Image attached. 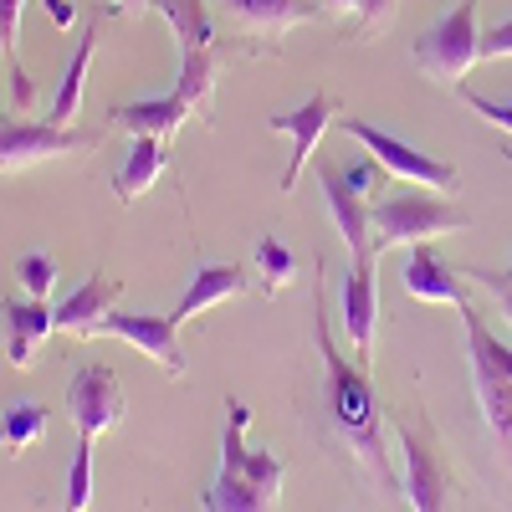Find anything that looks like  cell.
Wrapping results in <instances>:
<instances>
[{"label": "cell", "instance_id": "cell-10", "mask_svg": "<svg viewBox=\"0 0 512 512\" xmlns=\"http://www.w3.org/2000/svg\"><path fill=\"white\" fill-rule=\"evenodd\" d=\"M333 113H338V98H333V93H313L297 113H272V118H267L272 134H287V139H292V159H287V169H282V195L297 190V180H303V169H308V159H313V149H318V139L328 134Z\"/></svg>", "mask_w": 512, "mask_h": 512}, {"label": "cell", "instance_id": "cell-18", "mask_svg": "<svg viewBox=\"0 0 512 512\" xmlns=\"http://www.w3.org/2000/svg\"><path fill=\"white\" fill-rule=\"evenodd\" d=\"M251 282H246V272L241 267H226V262H210V267H200L195 277H190V287H185V297L175 303V323H190V318H200L205 308H216V303H231V297H241Z\"/></svg>", "mask_w": 512, "mask_h": 512}, {"label": "cell", "instance_id": "cell-5", "mask_svg": "<svg viewBox=\"0 0 512 512\" xmlns=\"http://www.w3.org/2000/svg\"><path fill=\"white\" fill-rule=\"evenodd\" d=\"M477 47H482V31H477V0H461V6H451L441 21H431L420 31L415 41V67L425 77L446 82V88H456V82L477 67Z\"/></svg>", "mask_w": 512, "mask_h": 512}, {"label": "cell", "instance_id": "cell-28", "mask_svg": "<svg viewBox=\"0 0 512 512\" xmlns=\"http://www.w3.org/2000/svg\"><path fill=\"white\" fill-rule=\"evenodd\" d=\"M256 272H262L267 292H282V287H292V277H297V256H292L277 236H262V241H256Z\"/></svg>", "mask_w": 512, "mask_h": 512}, {"label": "cell", "instance_id": "cell-16", "mask_svg": "<svg viewBox=\"0 0 512 512\" xmlns=\"http://www.w3.org/2000/svg\"><path fill=\"white\" fill-rule=\"evenodd\" d=\"M118 292H123V282H118V277L93 272L77 292H67L62 303H57V328H67V333H77V338H93V333H98V323L113 313Z\"/></svg>", "mask_w": 512, "mask_h": 512}, {"label": "cell", "instance_id": "cell-8", "mask_svg": "<svg viewBox=\"0 0 512 512\" xmlns=\"http://www.w3.org/2000/svg\"><path fill=\"white\" fill-rule=\"evenodd\" d=\"M67 410H72V420H77V436H103V431H113V425L123 420V384H118V374L108 369V364H82L77 374H72V384H67Z\"/></svg>", "mask_w": 512, "mask_h": 512}, {"label": "cell", "instance_id": "cell-19", "mask_svg": "<svg viewBox=\"0 0 512 512\" xmlns=\"http://www.w3.org/2000/svg\"><path fill=\"white\" fill-rule=\"evenodd\" d=\"M190 113H195V108H190L180 93H169V98H144V103L113 108V123L128 128V134H154V139H164V144H175V134L185 128Z\"/></svg>", "mask_w": 512, "mask_h": 512}, {"label": "cell", "instance_id": "cell-36", "mask_svg": "<svg viewBox=\"0 0 512 512\" xmlns=\"http://www.w3.org/2000/svg\"><path fill=\"white\" fill-rule=\"evenodd\" d=\"M497 277H502V282H512V267H507V272H497Z\"/></svg>", "mask_w": 512, "mask_h": 512}, {"label": "cell", "instance_id": "cell-6", "mask_svg": "<svg viewBox=\"0 0 512 512\" xmlns=\"http://www.w3.org/2000/svg\"><path fill=\"white\" fill-rule=\"evenodd\" d=\"M344 134L359 139L374 164L384 169V175H395L400 185H425V190H456V169L446 159H431V154H420L415 144L395 139V134H384V128L364 123V118H344Z\"/></svg>", "mask_w": 512, "mask_h": 512}, {"label": "cell", "instance_id": "cell-7", "mask_svg": "<svg viewBox=\"0 0 512 512\" xmlns=\"http://www.w3.org/2000/svg\"><path fill=\"white\" fill-rule=\"evenodd\" d=\"M98 149V134H82V128H57V123H0V175L41 159H62V154H82Z\"/></svg>", "mask_w": 512, "mask_h": 512}, {"label": "cell", "instance_id": "cell-22", "mask_svg": "<svg viewBox=\"0 0 512 512\" xmlns=\"http://www.w3.org/2000/svg\"><path fill=\"white\" fill-rule=\"evenodd\" d=\"M47 425H52V415L41 410L36 400H16L6 415H0V451H6V456H26L31 446L47 441Z\"/></svg>", "mask_w": 512, "mask_h": 512}, {"label": "cell", "instance_id": "cell-14", "mask_svg": "<svg viewBox=\"0 0 512 512\" xmlns=\"http://www.w3.org/2000/svg\"><path fill=\"white\" fill-rule=\"evenodd\" d=\"M216 6L251 36H287L292 26H303V21H318L323 11V0H216Z\"/></svg>", "mask_w": 512, "mask_h": 512}, {"label": "cell", "instance_id": "cell-9", "mask_svg": "<svg viewBox=\"0 0 512 512\" xmlns=\"http://www.w3.org/2000/svg\"><path fill=\"white\" fill-rule=\"evenodd\" d=\"M98 333H113L123 344H134L144 359H154L169 379H185V349H180V323L175 318H154V313H108Z\"/></svg>", "mask_w": 512, "mask_h": 512}, {"label": "cell", "instance_id": "cell-33", "mask_svg": "<svg viewBox=\"0 0 512 512\" xmlns=\"http://www.w3.org/2000/svg\"><path fill=\"white\" fill-rule=\"evenodd\" d=\"M344 180H349V185H354V190H359V195L369 200V195H374V180H379V175H374L369 164H354V169H344Z\"/></svg>", "mask_w": 512, "mask_h": 512}, {"label": "cell", "instance_id": "cell-35", "mask_svg": "<svg viewBox=\"0 0 512 512\" xmlns=\"http://www.w3.org/2000/svg\"><path fill=\"white\" fill-rule=\"evenodd\" d=\"M113 6H123V11H149L154 0H113Z\"/></svg>", "mask_w": 512, "mask_h": 512}, {"label": "cell", "instance_id": "cell-4", "mask_svg": "<svg viewBox=\"0 0 512 512\" xmlns=\"http://www.w3.org/2000/svg\"><path fill=\"white\" fill-rule=\"evenodd\" d=\"M369 221H374V246H420L431 236H446V231H466L472 216L451 200H436L425 195V185H400L390 195H379L369 205Z\"/></svg>", "mask_w": 512, "mask_h": 512}, {"label": "cell", "instance_id": "cell-21", "mask_svg": "<svg viewBox=\"0 0 512 512\" xmlns=\"http://www.w3.org/2000/svg\"><path fill=\"white\" fill-rule=\"evenodd\" d=\"M93 52H98V21L82 31V41H77V52H72V62H67V72H62V82H57V98H52V113H47V123H57V128H72V118L82 113V88H88V67H93Z\"/></svg>", "mask_w": 512, "mask_h": 512}, {"label": "cell", "instance_id": "cell-31", "mask_svg": "<svg viewBox=\"0 0 512 512\" xmlns=\"http://www.w3.org/2000/svg\"><path fill=\"white\" fill-rule=\"evenodd\" d=\"M466 98V108L472 113H482L487 123H497V128H507L512 134V103H497V98H482V93H461Z\"/></svg>", "mask_w": 512, "mask_h": 512}, {"label": "cell", "instance_id": "cell-37", "mask_svg": "<svg viewBox=\"0 0 512 512\" xmlns=\"http://www.w3.org/2000/svg\"><path fill=\"white\" fill-rule=\"evenodd\" d=\"M502 154H507V164H512V149H502Z\"/></svg>", "mask_w": 512, "mask_h": 512}, {"label": "cell", "instance_id": "cell-20", "mask_svg": "<svg viewBox=\"0 0 512 512\" xmlns=\"http://www.w3.org/2000/svg\"><path fill=\"white\" fill-rule=\"evenodd\" d=\"M164 164H169V144L154 139V134H134V149H128V164L118 169L113 195H118L123 205H134L144 190H154V180L164 175Z\"/></svg>", "mask_w": 512, "mask_h": 512}, {"label": "cell", "instance_id": "cell-11", "mask_svg": "<svg viewBox=\"0 0 512 512\" xmlns=\"http://www.w3.org/2000/svg\"><path fill=\"white\" fill-rule=\"evenodd\" d=\"M318 185H323V195H328V216H333L338 236H344L349 256H354V262H374L379 246H374L369 200H364V195H359V190L344 180V169H338V164H318Z\"/></svg>", "mask_w": 512, "mask_h": 512}, {"label": "cell", "instance_id": "cell-15", "mask_svg": "<svg viewBox=\"0 0 512 512\" xmlns=\"http://www.w3.org/2000/svg\"><path fill=\"white\" fill-rule=\"evenodd\" d=\"M374 323H379L374 262H349V277H344V333H349V344H354L364 369H369V354H374Z\"/></svg>", "mask_w": 512, "mask_h": 512}, {"label": "cell", "instance_id": "cell-13", "mask_svg": "<svg viewBox=\"0 0 512 512\" xmlns=\"http://www.w3.org/2000/svg\"><path fill=\"white\" fill-rule=\"evenodd\" d=\"M52 328H57V308L36 303V297H21V303H6V308H0V333H6L11 369H31Z\"/></svg>", "mask_w": 512, "mask_h": 512}, {"label": "cell", "instance_id": "cell-27", "mask_svg": "<svg viewBox=\"0 0 512 512\" xmlns=\"http://www.w3.org/2000/svg\"><path fill=\"white\" fill-rule=\"evenodd\" d=\"M57 256L52 251H26L21 262H16V282H21V292L26 297H36V303H47V297L57 292Z\"/></svg>", "mask_w": 512, "mask_h": 512}, {"label": "cell", "instance_id": "cell-12", "mask_svg": "<svg viewBox=\"0 0 512 512\" xmlns=\"http://www.w3.org/2000/svg\"><path fill=\"white\" fill-rule=\"evenodd\" d=\"M400 451H405V497H410V507L415 512H451V472L441 466V456L410 431H400Z\"/></svg>", "mask_w": 512, "mask_h": 512}, {"label": "cell", "instance_id": "cell-24", "mask_svg": "<svg viewBox=\"0 0 512 512\" xmlns=\"http://www.w3.org/2000/svg\"><path fill=\"white\" fill-rule=\"evenodd\" d=\"M175 93L195 108V113H205L210 108V93H216V52H190V57H180V82H175Z\"/></svg>", "mask_w": 512, "mask_h": 512}, {"label": "cell", "instance_id": "cell-32", "mask_svg": "<svg viewBox=\"0 0 512 512\" xmlns=\"http://www.w3.org/2000/svg\"><path fill=\"white\" fill-rule=\"evenodd\" d=\"M41 6H47V16H52V26H57V31H72V26H77L72 0H41Z\"/></svg>", "mask_w": 512, "mask_h": 512}, {"label": "cell", "instance_id": "cell-25", "mask_svg": "<svg viewBox=\"0 0 512 512\" xmlns=\"http://www.w3.org/2000/svg\"><path fill=\"white\" fill-rule=\"evenodd\" d=\"M395 6H400V0H323V11L349 16V21H354V31H349V36H364V41H374L384 26H390Z\"/></svg>", "mask_w": 512, "mask_h": 512}, {"label": "cell", "instance_id": "cell-26", "mask_svg": "<svg viewBox=\"0 0 512 512\" xmlns=\"http://www.w3.org/2000/svg\"><path fill=\"white\" fill-rule=\"evenodd\" d=\"M93 507V436H77L72 466H67V497L62 512H88Z\"/></svg>", "mask_w": 512, "mask_h": 512}, {"label": "cell", "instance_id": "cell-30", "mask_svg": "<svg viewBox=\"0 0 512 512\" xmlns=\"http://www.w3.org/2000/svg\"><path fill=\"white\" fill-rule=\"evenodd\" d=\"M502 57H512V16L497 21V26L482 36V47H477V62H502Z\"/></svg>", "mask_w": 512, "mask_h": 512}, {"label": "cell", "instance_id": "cell-38", "mask_svg": "<svg viewBox=\"0 0 512 512\" xmlns=\"http://www.w3.org/2000/svg\"><path fill=\"white\" fill-rule=\"evenodd\" d=\"M0 123H6V113H0Z\"/></svg>", "mask_w": 512, "mask_h": 512}, {"label": "cell", "instance_id": "cell-2", "mask_svg": "<svg viewBox=\"0 0 512 512\" xmlns=\"http://www.w3.org/2000/svg\"><path fill=\"white\" fill-rule=\"evenodd\" d=\"M246 425H251V410L231 400L226 441H221V472L205 487V512H277V502H282L287 466H282V456L251 451Z\"/></svg>", "mask_w": 512, "mask_h": 512}, {"label": "cell", "instance_id": "cell-3", "mask_svg": "<svg viewBox=\"0 0 512 512\" xmlns=\"http://www.w3.org/2000/svg\"><path fill=\"white\" fill-rule=\"evenodd\" d=\"M461 323H466V359H472V384H477L482 420L492 425L502 456L512 461V349L482 323V313L472 303L461 308Z\"/></svg>", "mask_w": 512, "mask_h": 512}, {"label": "cell", "instance_id": "cell-34", "mask_svg": "<svg viewBox=\"0 0 512 512\" xmlns=\"http://www.w3.org/2000/svg\"><path fill=\"white\" fill-rule=\"evenodd\" d=\"M492 292H497V303H502V313H507V323H512V282H502V277H482Z\"/></svg>", "mask_w": 512, "mask_h": 512}, {"label": "cell", "instance_id": "cell-1", "mask_svg": "<svg viewBox=\"0 0 512 512\" xmlns=\"http://www.w3.org/2000/svg\"><path fill=\"white\" fill-rule=\"evenodd\" d=\"M318 354L328 364V420L333 431L349 441V451L379 477L384 492H405V482L390 472V441H384V410L374 400V384H369V369L364 364H349L338 354L333 333H328V318H323V297H318Z\"/></svg>", "mask_w": 512, "mask_h": 512}, {"label": "cell", "instance_id": "cell-17", "mask_svg": "<svg viewBox=\"0 0 512 512\" xmlns=\"http://www.w3.org/2000/svg\"><path fill=\"white\" fill-rule=\"evenodd\" d=\"M405 292L420 297V303H451V308H466V282L456 267L441 262L436 246H415L410 262H405Z\"/></svg>", "mask_w": 512, "mask_h": 512}, {"label": "cell", "instance_id": "cell-29", "mask_svg": "<svg viewBox=\"0 0 512 512\" xmlns=\"http://www.w3.org/2000/svg\"><path fill=\"white\" fill-rule=\"evenodd\" d=\"M21 6L26 0H0V57H11V67L21 62Z\"/></svg>", "mask_w": 512, "mask_h": 512}, {"label": "cell", "instance_id": "cell-23", "mask_svg": "<svg viewBox=\"0 0 512 512\" xmlns=\"http://www.w3.org/2000/svg\"><path fill=\"white\" fill-rule=\"evenodd\" d=\"M154 11H159L169 26H175L180 57L210 47V11H205V0H154Z\"/></svg>", "mask_w": 512, "mask_h": 512}]
</instances>
